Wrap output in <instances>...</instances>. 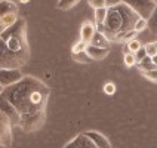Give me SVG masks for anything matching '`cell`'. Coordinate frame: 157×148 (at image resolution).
Returning <instances> with one entry per match:
<instances>
[{
    "label": "cell",
    "mask_w": 157,
    "mask_h": 148,
    "mask_svg": "<svg viewBox=\"0 0 157 148\" xmlns=\"http://www.w3.org/2000/svg\"><path fill=\"white\" fill-rule=\"evenodd\" d=\"M18 6L10 0H0V28L5 30L18 19Z\"/></svg>",
    "instance_id": "4"
},
{
    "label": "cell",
    "mask_w": 157,
    "mask_h": 148,
    "mask_svg": "<svg viewBox=\"0 0 157 148\" xmlns=\"http://www.w3.org/2000/svg\"><path fill=\"white\" fill-rule=\"evenodd\" d=\"M147 28H148L153 34L157 36V6H156V9H154V12L151 13V17L147 19Z\"/></svg>",
    "instance_id": "15"
},
{
    "label": "cell",
    "mask_w": 157,
    "mask_h": 148,
    "mask_svg": "<svg viewBox=\"0 0 157 148\" xmlns=\"http://www.w3.org/2000/svg\"><path fill=\"white\" fill-rule=\"evenodd\" d=\"M151 59H153V64H154V65L157 67V55H154V56H153Z\"/></svg>",
    "instance_id": "29"
},
{
    "label": "cell",
    "mask_w": 157,
    "mask_h": 148,
    "mask_svg": "<svg viewBox=\"0 0 157 148\" xmlns=\"http://www.w3.org/2000/svg\"><path fill=\"white\" fill-rule=\"evenodd\" d=\"M120 3H123V0H105L107 8H113V6H117V5H120Z\"/></svg>",
    "instance_id": "28"
},
{
    "label": "cell",
    "mask_w": 157,
    "mask_h": 148,
    "mask_svg": "<svg viewBox=\"0 0 157 148\" xmlns=\"http://www.w3.org/2000/svg\"><path fill=\"white\" fill-rule=\"evenodd\" d=\"M128 47H129V51H131L132 53H135L136 51H140L141 47H142V44H141V42L138 40V39H132L131 42H128Z\"/></svg>",
    "instance_id": "19"
},
{
    "label": "cell",
    "mask_w": 157,
    "mask_h": 148,
    "mask_svg": "<svg viewBox=\"0 0 157 148\" xmlns=\"http://www.w3.org/2000/svg\"><path fill=\"white\" fill-rule=\"evenodd\" d=\"M24 77L21 68H0V85L3 87L12 86Z\"/></svg>",
    "instance_id": "7"
},
{
    "label": "cell",
    "mask_w": 157,
    "mask_h": 148,
    "mask_svg": "<svg viewBox=\"0 0 157 148\" xmlns=\"http://www.w3.org/2000/svg\"><path fill=\"white\" fill-rule=\"evenodd\" d=\"M86 47H87V43H86V42H83V40H78L76 44H73V47H71V53L83 52V51H86Z\"/></svg>",
    "instance_id": "20"
},
{
    "label": "cell",
    "mask_w": 157,
    "mask_h": 148,
    "mask_svg": "<svg viewBox=\"0 0 157 148\" xmlns=\"http://www.w3.org/2000/svg\"><path fill=\"white\" fill-rule=\"evenodd\" d=\"M30 59V55L13 53L9 51L5 40L0 37V68H22Z\"/></svg>",
    "instance_id": "3"
},
{
    "label": "cell",
    "mask_w": 157,
    "mask_h": 148,
    "mask_svg": "<svg viewBox=\"0 0 157 148\" xmlns=\"http://www.w3.org/2000/svg\"><path fill=\"white\" fill-rule=\"evenodd\" d=\"M92 46H98V47H107V49H110V46H111V42L105 37L101 31H98L96 30V33L94 34V37H92V40H90V43Z\"/></svg>",
    "instance_id": "13"
},
{
    "label": "cell",
    "mask_w": 157,
    "mask_h": 148,
    "mask_svg": "<svg viewBox=\"0 0 157 148\" xmlns=\"http://www.w3.org/2000/svg\"><path fill=\"white\" fill-rule=\"evenodd\" d=\"M3 89H5V87L2 86V85H0V95H2V92H3Z\"/></svg>",
    "instance_id": "31"
},
{
    "label": "cell",
    "mask_w": 157,
    "mask_h": 148,
    "mask_svg": "<svg viewBox=\"0 0 157 148\" xmlns=\"http://www.w3.org/2000/svg\"><path fill=\"white\" fill-rule=\"evenodd\" d=\"M0 111L5 113L9 117V120L12 123V126H18L21 120V114L18 113V110L12 105L10 101H8L3 95H0Z\"/></svg>",
    "instance_id": "8"
},
{
    "label": "cell",
    "mask_w": 157,
    "mask_h": 148,
    "mask_svg": "<svg viewBox=\"0 0 157 148\" xmlns=\"http://www.w3.org/2000/svg\"><path fill=\"white\" fill-rule=\"evenodd\" d=\"M64 148H96V145L94 144V141L83 132V133H78L77 136H74L68 144H65Z\"/></svg>",
    "instance_id": "9"
},
{
    "label": "cell",
    "mask_w": 157,
    "mask_h": 148,
    "mask_svg": "<svg viewBox=\"0 0 157 148\" xmlns=\"http://www.w3.org/2000/svg\"><path fill=\"white\" fill-rule=\"evenodd\" d=\"M80 0H59L58 2V9H61V10H68L71 9L73 6H76Z\"/></svg>",
    "instance_id": "18"
},
{
    "label": "cell",
    "mask_w": 157,
    "mask_h": 148,
    "mask_svg": "<svg viewBox=\"0 0 157 148\" xmlns=\"http://www.w3.org/2000/svg\"><path fill=\"white\" fill-rule=\"evenodd\" d=\"M138 19L140 15L133 9H131L126 3H120L117 6L108 8L104 24L98 25L96 30L101 31L113 43L116 42V37L119 33H128L135 30V24Z\"/></svg>",
    "instance_id": "2"
},
{
    "label": "cell",
    "mask_w": 157,
    "mask_h": 148,
    "mask_svg": "<svg viewBox=\"0 0 157 148\" xmlns=\"http://www.w3.org/2000/svg\"><path fill=\"white\" fill-rule=\"evenodd\" d=\"M95 33H96V25L92 24V22H89V21H86L82 25V30H80V40H83V42H86L89 44Z\"/></svg>",
    "instance_id": "11"
},
{
    "label": "cell",
    "mask_w": 157,
    "mask_h": 148,
    "mask_svg": "<svg viewBox=\"0 0 157 148\" xmlns=\"http://www.w3.org/2000/svg\"><path fill=\"white\" fill-rule=\"evenodd\" d=\"M19 2H21V3H24V5H25V3H28V2H30V0H19Z\"/></svg>",
    "instance_id": "30"
},
{
    "label": "cell",
    "mask_w": 157,
    "mask_h": 148,
    "mask_svg": "<svg viewBox=\"0 0 157 148\" xmlns=\"http://www.w3.org/2000/svg\"><path fill=\"white\" fill-rule=\"evenodd\" d=\"M154 44H156V51H157V42H156V43H154Z\"/></svg>",
    "instance_id": "32"
},
{
    "label": "cell",
    "mask_w": 157,
    "mask_h": 148,
    "mask_svg": "<svg viewBox=\"0 0 157 148\" xmlns=\"http://www.w3.org/2000/svg\"><path fill=\"white\" fill-rule=\"evenodd\" d=\"M145 56H148V55H147V51H145V46H142V47H141L140 51H136V52H135V58H136V64H138V62H141V61H142V59H144Z\"/></svg>",
    "instance_id": "24"
},
{
    "label": "cell",
    "mask_w": 157,
    "mask_h": 148,
    "mask_svg": "<svg viewBox=\"0 0 157 148\" xmlns=\"http://www.w3.org/2000/svg\"><path fill=\"white\" fill-rule=\"evenodd\" d=\"M107 12H108V8H99L95 9V25H101L104 24L105 18H107Z\"/></svg>",
    "instance_id": "16"
},
{
    "label": "cell",
    "mask_w": 157,
    "mask_h": 148,
    "mask_svg": "<svg viewBox=\"0 0 157 148\" xmlns=\"http://www.w3.org/2000/svg\"><path fill=\"white\" fill-rule=\"evenodd\" d=\"M145 28H147V19L140 18V19L136 21V24H135V31H136V33H141V31H144Z\"/></svg>",
    "instance_id": "22"
},
{
    "label": "cell",
    "mask_w": 157,
    "mask_h": 148,
    "mask_svg": "<svg viewBox=\"0 0 157 148\" xmlns=\"http://www.w3.org/2000/svg\"><path fill=\"white\" fill-rule=\"evenodd\" d=\"M145 51H147V55L148 56H154V55H157V51H156V44L154 43H148V44H145Z\"/></svg>",
    "instance_id": "27"
},
{
    "label": "cell",
    "mask_w": 157,
    "mask_h": 148,
    "mask_svg": "<svg viewBox=\"0 0 157 148\" xmlns=\"http://www.w3.org/2000/svg\"><path fill=\"white\" fill-rule=\"evenodd\" d=\"M73 55V59L74 61L80 62V64H89V62H92L94 59L89 56V53L86 51H83V52H77V53H71Z\"/></svg>",
    "instance_id": "17"
},
{
    "label": "cell",
    "mask_w": 157,
    "mask_h": 148,
    "mask_svg": "<svg viewBox=\"0 0 157 148\" xmlns=\"http://www.w3.org/2000/svg\"><path fill=\"white\" fill-rule=\"evenodd\" d=\"M89 5L94 9H99V8H107L105 5V0H89Z\"/></svg>",
    "instance_id": "26"
},
{
    "label": "cell",
    "mask_w": 157,
    "mask_h": 148,
    "mask_svg": "<svg viewBox=\"0 0 157 148\" xmlns=\"http://www.w3.org/2000/svg\"><path fill=\"white\" fill-rule=\"evenodd\" d=\"M136 67H138V70L141 73H145V71H150V70H156L157 67L153 64V59H151V56H145L144 59L141 62L136 64Z\"/></svg>",
    "instance_id": "14"
},
{
    "label": "cell",
    "mask_w": 157,
    "mask_h": 148,
    "mask_svg": "<svg viewBox=\"0 0 157 148\" xmlns=\"http://www.w3.org/2000/svg\"><path fill=\"white\" fill-rule=\"evenodd\" d=\"M123 3H126L140 15V18H144V19H148L157 6L154 0H123Z\"/></svg>",
    "instance_id": "5"
},
{
    "label": "cell",
    "mask_w": 157,
    "mask_h": 148,
    "mask_svg": "<svg viewBox=\"0 0 157 148\" xmlns=\"http://www.w3.org/2000/svg\"><path fill=\"white\" fill-rule=\"evenodd\" d=\"M85 133L94 141V144L96 145V148H111L110 141L107 139V136L102 135V133H99V132H96V131H86Z\"/></svg>",
    "instance_id": "10"
},
{
    "label": "cell",
    "mask_w": 157,
    "mask_h": 148,
    "mask_svg": "<svg viewBox=\"0 0 157 148\" xmlns=\"http://www.w3.org/2000/svg\"><path fill=\"white\" fill-rule=\"evenodd\" d=\"M51 89L33 76H24L19 82L3 89L2 95L21 114L18 127L24 132H37L46 122V107Z\"/></svg>",
    "instance_id": "1"
},
{
    "label": "cell",
    "mask_w": 157,
    "mask_h": 148,
    "mask_svg": "<svg viewBox=\"0 0 157 148\" xmlns=\"http://www.w3.org/2000/svg\"><path fill=\"white\" fill-rule=\"evenodd\" d=\"M124 64L128 65V67H135L136 65V58H135V53H126L124 55Z\"/></svg>",
    "instance_id": "21"
},
{
    "label": "cell",
    "mask_w": 157,
    "mask_h": 148,
    "mask_svg": "<svg viewBox=\"0 0 157 148\" xmlns=\"http://www.w3.org/2000/svg\"><path fill=\"white\" fill-rule=\"evenodd\" d=\"M86 52L89 53V56H90L94 61H101V59H104L105 56L108 55L110 49H107V47H98V46H92V44H87Z\"/></svg>",
    "instance_id": "12"
},
{
    "label": "cell",
    "mask_w": 157,
    "mask_h": 148,
    "mask_svg": "<svg viewBox=\"0 0 157 148\" xmlns=\"http://www.w3.org/2000/svg\"><path fill=\"white\" fill-rule=\"evenodd\" d=\"M13 136H12V123L5 113L0 111V147H12Z\"/></svg>",
    "instance_id": "6"
},
{
    "label": "cell",
    "mask_w": 157,
    "mask_h": 148,
    "mask_svg": "<svg viewBox=\"0 0 157 148\" xmlns=\"http://www.w3.org/2000/svg\"><path fill=\"white\" fill-rule=\"evenodd\" d=\"M144 74V77L148 78L150 82H157V68L156 70H150V71H145V73H142Z\"/></svg>",
    "instance_id": "25"
},
{
    "label": "cell",
    "mask_w": 157,
    "mask_h": 148,
    "mask_svg": "<svg viewBox=\"0 0 157 148\" xmlns=\"http://www.w3.org/2000/svg\"><path fill=\"white\" fill-rule=\"evenodd\" d=\"M104 92H105V95H114L116 93V85H114L113 82H108V83H105V86H104Z\"/></svg>",
    "instance_id": "23"
}]
</instances>
